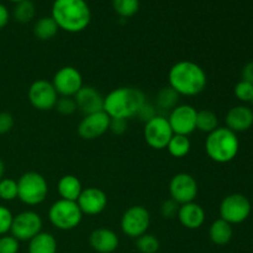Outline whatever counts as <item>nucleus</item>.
Wrapping results in <instances>:
<instances>
[{
	"label": "nucleus",
	"mask_w": 253,
	"mask_h": 253,
	"mask_svg": "<svg viewBox=\"0 0 253 253\" xmlns=\"http://www.w3.org/2000/svg\"><path fill=\"white\" fill-rule=\"evenodd\" d=\"M169 86L183 96H195L205 90L208 77L204 68L193 61H179L168 72Z\"/></svg>",
	"instance_id": "obj_1"
},
{
	"label": "nucleus",
	"mask_w": 253,
	"mask_h": 253,
	"mask_svg": "<svg viewBox=\"0 0 253 253\" xmlns=\"http://www.w3.org/2000/svg\"><path fill=\"white\" fill-rule=\"evenodd\" d=\"M51 17L59 30L78 34L89 26L91 11L85 0H54L51 7Z\"/></svg>",
	"instance_id": "obj_2"
},
{
	"label": "nucleus",
	"mask_w": 253,
	"mask_h": 253,
	"mask_svg": "<svg viewBox=\"0 0 253 253\" xmlns=\"http://www.w3.org/2000/svg\"><path fill=\"white\" fill-rule=\"evenodd\" d=\"M146 95L135 86H120L104 96V109L110 119L128 120L137 115L141 106L146 103Z\"/></svg>",
	"instance_id": "obj_3"
},
{
	"label": "nucleus",
	"mask_w": 253,
	"mask_h": 253,
	"mask_svg": "<svg viewBox=\"0 0 253 253\" xmlns=\"http://www.w3.org/2000/svg\"><path fill=\"white\" fill-rule=\"evenodd\" d=\"M240 150V140L234 131L217 127L205 140V152L216 163H229L235 160Z\"/></svg>",
	"instance_id": "obj_4"
},
{
	"label": "nucleus",
	"mask_w": 253,
	"mask_h": 253,
	"mask_svg": "<svg viewBox=\"0 0 253 253\" xmlns=\"http://www.w3.org/2000/svg\"><path fill=\"white\" fill-rule=\"evenodd\" d=\"M48 184L46 178L37 172H26L17 180V199L30 207H36L46 200Z\"/></svg>",
	"instance_id": "obj_5"
},
{
	"label": "nucleus",
	"mask_w": 253,
	"mask_h": 253,
	"mask_svg": "<svg viewBox=\"0 0 253 253\" xmlns=\"http://www.w3.org/2000/svg\"><path fill=\"white\" fill-rule=\"evenodd\" d=\"M83 219V212L77 202L59 199L48 209V220L56 229L69 231L79 226Z\"/></svg>",
	"instance_id": "obj_6"
},
{
	"label": "nucleus",
	"mask_w": 253,
	"mask_h": 253,
	"mask_svg": "<svg viewBox=\"0 0 253 253\" xmlns=\"http://www.w3.org/2000/svg\"><path fill=\"white\" fill-rule=\"evenodd\" d=\"M252 205L247 197L240 193H234L222 199L220 204V219L231 225L242 224L251 215Z\"/></svg>",
	"instance_id": "obj_7"
},
{
	"label": "nucleus",
	"mask_w": 253,
	"mask_h": 253,
	"mask_svg": "<svg viewBox=\"0 0 253 253\" xmlns=\"http://www.w3.org/2000/svg\"><path fill=\"white\" fill-rule=\"evenodd\" d=\"M151 225L150 211L142 205H132L121 216V231L131 239H137L148 231Z\"/></svg>",
	"instance_id": "obj_8"
},
{
	"label": "nucleus",
	"mask_w": 253,
	"mask_h": 253,
	"mask_svg": "<svg viewBox=\"0 0 253 253\" xmlns=\"http://www.w3.org/2000/svg\"><path fill=\"white\" fill-rule=\"evenodd\" d=\"M42 217L32 210H26L14 216L10 235L17 241H30L42 231Z\"/></svg>",
	"instance_id": "obj_9"
},
{
	"label": "nucleus",
	"mask_w": 253,
	"mask_h": 253,
	"mask_svg": "<svg viewBox=\"0 0 253 253\" xmlns=\"http://www.w3.org/2000/svg\"><path fill=\"white\" fill-rule=\"evenodd\" d=\"M174 135L166 116L157 115L152 120L147 121L143 128V137L146 143L153 150H165L168 142Z\"/></svg>",
	"instance_id": "obj_10"
},
{
	"label": "nucleus",
	"mask_w": 253,
	"mask_h": 253,
	"mask_svg": "<svg viewBox=\"0 0 253 253\" xmlns=\"http://www.w3.org/2000/svg\"><path fill=\"white\" fill-rule=\"evenodd\" d=\"M27 98L35 109L40 111H48L56 106L58 94L51 82L46 79H37L30 85Z\"/></svg>",
	"instance_id": "obj_11"
},
{
	"label": "nucleus",
	"mask_w": 253,
	"mask_h": 253,
	"mask_svg": "<svg viewBox=\"0 0 253 253\" xmlns=\"http://www.w3.org/2000/svg\"><path fill=\"white\" fill-rule=\"evenodd\" d=\"M199 187L198 182L189 173H178L173 175L169 182V195L170 199L174 200L177 204L183 205L194 202L197 198Z\"/></svg>",
	"instance_id": "obj_12"
},
{
	"label": "nucleus",
	"mask_w": 253,
	"mask_h": 253,
	"mask_svg": "<svg viewBox=\"0 0 253 253\" xmlns=\"http://www.w3.org/2000/svg\"><path fill=\"white\" fill-rule=\"evenodd\" d=\"M52 85L56 89L57 94L61 96H69L73 98L79 90H81L83 84V77L81 72L72 66H66L59 68L54 73L52 79Z\"/></svg>",
	"instance_id": "obj_13"
},
{
	"label": "nucleus",
	"mask_w": 253,
	"mask_h": 253,
	"mask_svg": "<svg viewBox=\"0 0 253 253\" xmlns=\"http://www.w3.org/2000/svg\"><path fill=\"white\" fill-rule=\"evenodd\" d=\"M197 114L194 106L182 104L172 109L168 116V123L174 135L189 136L197 130Z\"/></svg>",
	"instance_id": "obj_14"
},
{
	"label": "nucleus",
	"mask_w": 253,
	"mask_h": 253,
	"mask_svg": "<svg viewBox=\"0 0 253 253\" xmlns=\"http://www.w3.org/2000/svg\"><path fill=\"white\" fill-rule=\"evenodd\" d=\"M109 126H110V118L103 110L99 113L84 115L77 127V132H78L79 137H82L83 140L91 141L101 137L104 133L108 132Z\"/></svg>",
	"instance_id": "obj_15"
},
{
	"label": "nucleus",
	"mask_w": 253,
	"mask_h": 253,
	"mask_svg": "<svg viewBox=\"0 0 253 253\" xmlns=\"http://www.w3.org/2000/svg\"><path fill=\"white\" fill-rule=\"evenodd\" d=\"M79 209L83 212V215H99L106 209L108 205V197L105 192L96 187H89L82 190L81 195L77 199Z\"/></svg>",
	"instance_id": "obj_16"
},
{
	"label": "nucleus",
	"mask_w": 253,
	"mask_h": 253,
	"mask_svg": "<svg viewBox=\"0 0 253 253\" xmlns=\"http://www.w3.org/2000/svg\"><path fill=\"white\" fill-rule=\"evenodd\" d=\"M77 108L84 115L99 113L104 109V96L100 91L91 85H83L81 90L73 96Z\"/></svg>",
	"instance_id": "obj_17"
},
{
	"label": "nucleus",
	"mask_w": 253,
	"mask_h": 253,
	"mask_svg": "<svg viewBox=\"0 0 253 253\" xmlns=\"http://www.w3.org/2000/svg\"><path fill=\"white\" fill-rule=\"evenodd\" d=\"M225 124L226 127L235 133L245 132L253 125V110L246 105L234 106L227 111Z\"/></svg>",
	"instance_id": "obj_18"
},
{
	"label": "nucleus",
	"mask_w": 253,
	"mask_h": 253,
	"mask_svg": "<svg viewBox=\"0 0 253 253\" xmlns=\"http://www.w3.org/2000/svg\"><path fill=\"white\" fill-rule=\"evenodd\" d=\"M177 217L180 225L185 229L198 230L205 222V210L197 203H188V204L179 205Z\"/></svg>",
	"instance_id": "obj_19"
},
{
	"label": "nucleus",
	"mask_w": 253,
	"mask_h": 253,
	"mask_svg": "<svg viewBox=\"0 0 253 253\" xmlns=\"http://www.w3.org/2000/svg\"><path fill=\"white\" fill-rule=\"evenodd\" d=\"M89 244L98 253H113L119 247V236L113 230L99 227L90 234Z\"/></svg>",
	"instance_id": "obj_20"
},
{
	"label": "nucleus",
	"mask_w": 253,
	"mask_h": 253,
	"mask_svg": "<svg viewBox=\"0 0 253 253\" xmlns=\"http://www.w3.org/2000/svg\"><path fill=\"white\" fill-rule=\"evenodd\" d=\"M57 190L61 199L69 200V202H77L81 195L83 187L78 177L73 174H66L58 180Z\"/></svg>",
	"instance_id": "obj_21"
},
{
	"label": "nucleus",
	"mask_w": 253,
	"mask_h": 253,
	"mask_svg": "<svg viewBox=\"0 0 253 253\" xmlns=\"http://www.w3.org/2000/svg\"><path fill=\"white\" fill-rule=\"evenodd\" d=\"M234 236L232 225L222 219H217L210 225L209 239L216 246H226Z\"/></svg>",
	"instance_id": "obj_22"
},
{
	"label": "nucleus",
	"mask_w": 253,
	"mask_h": 253,
	"mask_svg": "<svg viewBox=\"0 0 253 253\" xmlns=\"http://www.w3.org/2000/svg\"><path fill=\"white\" fill-rule=\"evenodd\" d=\"M29 253H57V240L49 232L41 231L29 241Z\"/></svg>",
	"instance_id": "obj_23"
},
{
	"label": "nucleus",
	"mask_w": 253,
	"mask_h": 253,
	"mask_svg": "<svg viewBox=\"0 0 253 253\" xmlns=\"http://www.w3.org/2000/svg\"><path fill=\"white\" fill-rule=\"evenodd\" d=\"M58 26L51 16H43L34 25V35L40 41H49L58 32Z\"/></svg>",
	"instance_id": "obj_24"
},
{
	"label": "nucleus",
	"mask_w": 253,
	"mask_h": 253,
	"mask_svg": "<svg viewBox=\"0 0 253 253\" xmlns=\"http://www.w3.org/2000/svg\"><path fill=\"white\" fill-rule=\"evenodd\" d=\"M192 142L188 136L173 135L167 145L168 153L174 158H183L189 155Z\"/></svg>",
	"instance_id": "obj_25"
},
{
	"label": "nucleus",
	"mask_w": 253,
	"mask_h": 253,
	"mask_svg": "<svg viewBox=\"0 0 253 253\" xmlns=\"http://www.w3.org/2000/svg\"><path fill=\"white\" fill-rule=\"evenodd\" d=\"M219 127V119L217 115L211 110H200L197 114V130L209 135Z\"/></svg>",
	"instance_id": "obj_26"
},
{
	"label": "nucleus",
	"mask_w": 253,
	"mask_h": 253,
	"mask_svg": "<svg viewBox=\"0 0 253 253\" xmlns=\"http://www.w3.org/2000/svg\"><path fill=\"white\" fill-rule=\"evenodd\" d=\"M36 14V7L32 0H25V1L15 4L14 10H12V16L20 24H27L32 21Z\"/></svg>",
	"instance_id": "obj_27"
},
{
	"label": "nucleus",
	"mask_w": 253,
	"mask_h": 253,
	"mask_svg": "<svg viewBox=\"0 0 253 253\" xmlns=\"http://www.w3.org/2000/svg\"><path fill=\"white\" fill-rule=\"evenodd\" d=\"M178 100H179V95L170 86H166L158 91L157 98H156V108L170 111L177 106Z\"/></svg>",
	"instance_id": "obj_28"
},
{
	"label": "nucleus",
	"mask_w": 253,
	"mask_h": 253,
	"mask_svg": "<svg viewBox=\"0 0 253 253\" xmlns=\"http://www.w3.org/2000/svg\"><path fill=\"white\" fill-rule=\"evenodd\" d=\"M113 9L123 19H128L140 10V0H111Z\"/></svg>",
	"instance_id": "obj_29"
},
{
	"label": "nucleus",
	"mask_w": 253,
	"mask_h": 253,
	"mask_svg": "<svg viewBox=\"0 0 253 253\" xmlns=\"http://www.w3.org/2000/svg\"><path fill=\"white\" fill-rule=\"evenodd\" d=\"M136 249L141 253H156L160 250V241L152 234H143L136 239Z\"/></svg>",
	"instance_id": "obj_30"
},
{
	"label": "nucleus",
	"mask_w": 253,
	"mask_h": 253,
	"mask_svg": "<svg viewBox=\"0 0 253 253\" xmlns=\"http://www.w3.org/2000/svg\"><path fill=\"white\" fill-rule=\"evenodd\" d=\"M0 199L4 202L17 199V180L11 178H2L0 180Z\"/></svg>",
	"instance_id": "obj_31"
},
{
	"label": "nucleus",
	"mask_w": 253,
	"mask_h": 253,
	"mask_svg": "<svg viewBox=\"0 0 253 253\" xmlns=\"http://www.w3.org/2000/svg\"><path fill=\"white\" fill-rule=\"evenodd\" d=\"M235 96L242 103H252L253 100V84L249 82L240 81L235 85L234 89Z\"/></svg>",
	"instance_id": "obj_32"
},
{
	"label": "nucleus",
	"mask_w": 253,
	"mask_h": 253,
	"mask_svg": "<svg viewBox=\"0 0 253 253\" xmlns=\"http://www.w3.org/2000/svg\"><path fill=\"white\" fill-rule=\"evenodd\" d=\"M54 109H56L61 115L66 116L72 115V114H74L78 110L74 98H69V96H61V98H58Z\"/></svg>",
	"instance_id": "obj_33"
},
{
	"label": "nucleus",
	"mask_w": 253,
	"mask_h": 253,
	"mask_svg": "<svg viewBox=\"0 0 253 253\" xmlns=\"http://www.w3.org/2000/svg\"><path fill=\"white\" fill-rule=\"evenodd\" d=\"M12 219H14V215L10 211V209H7L4 205H0V236L9 234Z\"/></svg>",
	"instance_id": "obj_34"
},
{
	"label": "nucleus",
	"mask_w": 253,
	"mask_h": 253,
	"mask_svg": "<svg viewBox=\"0 0 253 253\" xmlns=\"http://www.w3.org/2000/svg\"><path fill=\"white\" fill-rule=\"evenodd\" d=\"M20 250V241L11 235L0 236V253H17Z\"/></svg>",
	"instance_id": "obj_35"
},
{
	"label": "nucleus",
	"mask_w": 253,
	"mask_h": 253,
	"mask_svg": "<svg viewBox=\"0 0 253 253\" xmlns=\"http://www.w3.org/2000/svg\"><path fill=\"white\" fill-rule=\"evenodd\" d=\"M136 116H137L141 121H143V123L146 124L147 121L152 120L155 116H157V108H156V105H153V104L146 101V103L141 106Z\"/></svg>",
	"instance_id": "obj_36"
},
{
	"label": "nucleus",
	"mask_w": 253,
	"mask_h": 253,
	"mask_svg": "<svg viewBox=\"0 0 253 253\" xmlns=\"http://www.w3.org/2000/svg\"><path fill=\"white\" fill-rule=\"evenodd\" d=\"M178 209H179V204H177L174 200L168 199L161 205V215L165 219H173L174 216H177Z\"/></svg>",
	"instance_id": "obj_37"
},
{
	"label": "nucleus",
	"mask_w": 253,
	"mask_h": 253,
	"mask_svg": "<svg viewBox=\"0 0 253 253\" xmlns=\"http://www.w3.org/2000/svg\"><path fill=\"white\" fill-rule=\"evenodd\" d=\"M14 127V118L10 113H0V135L10 132Z\"/></svg>",
	"instance_id": "obj_38"
},
{
	"label": "nucleus",
	"mask_w": 253,
	"mask_h": 253,
	"mask_svg": "<svg viewBox=\"0 0 253 253\" xmlns=\"http://www.w3.org/2000/svg\"><path fill=\"white\" fill-rule=\"evenodd\" d=\"M109 131H111L114 135H124L127 131V120H123V119H110Z\"/></svg>",
	"instance_id": "obj_39"
},
{
	"label": "nucleus",
	"mask_w": 253,
	"mask_h": 253,
	"mask_svg": "<svg viewBox=\"0 0 253 253\" xmlns=\"http://www.w3.org/2000/svg\"><path fill=\"white\" fill-rule=\"evenodd\" d=\"M242 81L253 84V62H249L242 68Z\"/></svg>",
	"instance_id": "obj_40"
},
{
	"label": "nucleus",
	"mask_w": 253,
	"mask_h": 253,
	"mask_svg": "<svg viewBox=\"0 0 253 253\" xmlns=\"http://www.w3.org/2000/svg\"><path fill=\"white\" fill-rule=\"evenodd\" d=\"M10 20V12L4 4L0 2V30L4 29Z\"/></svg>",
	"instance_id": "obj_41"
},
{
	"label": "nucleus",
	"mask_w": 253,
	"mask_h": 253,
	"mask_svg": "<svg viewBox=\"0 0 253 253\" xmlns=\"http://www.w3.org/2000/svg\"><path fill=\"white\" fill-rule=\"evenodd\" d=\"M5 174V163L2 162V160H0V180L4 178Z\"/></svg>",
	"instance_id": "obj_42"
},
{
	"label": "nucleus",
	"mask_w": 253,
	"mask_h": 253,
	"mask_svg": "<svg viewBox=\"0 0 253 253\" xmlns=\"http://www.w3.org/2000/svg\"><path fill=\"white\" fill-rule=\"evenodd\" d=\"M7 1H10V2H14V4H17V2L25 1V0H7Z\"/></svg>",
	"instance_id": "obj_43"
},
{
	"label": "nucleus",
	"mask_w": 253,
	"mask_h": 253,
	"mask_svg": "<svg viewBox=\"0 0 253 253\" xmlns=\"http://www.w3.org/2000/svg\"><path fill=\"white\" fill-rule=\"evenodd\" d=\"M252 104H253V100H252Z\"/></svg>",
	"instance_id": "obj_44"
}]
</instances>
